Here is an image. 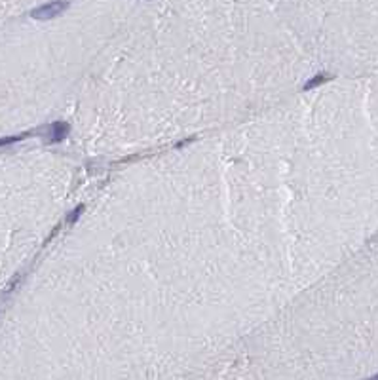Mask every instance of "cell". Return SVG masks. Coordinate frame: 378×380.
<instances>
[{"label": "cell", "instance_id": "3", "mask_svg": "<svg viewBox=\"0 0 378 380\" xmlns=\"http://www.w3.org/2000/svg\"><path fill=\"white\" fill-rule=\"evenodd\" d=\"M327 80H331V76H329V74H325V73L316 74V76H312V78H310V80H308V82L304 84V91L318 88V86H321V84H325Z\"/></svg>", "mask_w": 378, "mask_h": 380}, {"label": "cell", "instance_id": "1", "mask_svg": "<svg viewBox=\"0 0 378 380\" xmlns=\"http://www.w3.org/2000/svg\"><path fill=\"white\" fill-rule=\"evenodd\" d=\"M69 6H71V0H52L48 4H42V6L34 8L30 12V17L32 19H40V21H48V19H54V17L61 15Z\"/></svg>", "mask_w": 378, "mask_h": 380}, {"label": "cell", "instance_id": "5", "mask_svg": "<svg viewBox=\"0 0 378 380\" xmlns=\"http://www.w3.org/2000/svg\"><path fill=\"white\" fill-rule=\"evenodd\" d=\"M30 133H21V135H12V137H2L0 139V146H6V145H14L17 141H21V139H25V137H29Z\"/></svg>", "mask_w": 378, "mask_h": 380}, {"label": "cell", "instance_id": "4", "mask_svg": "<svg viewBox=\"0 0 378 380\" xmlns=\"http://www.w3.org/2000/svg\"><path fill=\"white\" fill-rule=\"evenodd\" d=\"M84 209H86V205H84V204L76 205V207H74L73 211H71V213L67 215V224H74L76 220L80 219V215L84 213Z\"/></svg>", "mask_w": 378, "mask_h": 380}, {"label": "cell", "instance_id": "2", "mask_svg": "<svg viewBox=\"0 0 378 380\" xmlns=\"http://www.w3.org/2000/svg\"><path fill=\"white\" fill-rule=\"evenodd\" d=\"M71 133V126L67 122H54L46 128V141L48 143H61Z\"/></svg>", "mask_w": 378, "mask_h": 380}, {"label": "cell", "instance_id": "6", "mask_svg": "<svg viewBox=\"0 0 378 380\" xmlns=\"http://www.w3.org/2000/svg\"><path fill=\"white\" fill-rule=\"evenodd\" d=\"M367 380H378V375H373L371 379H367Z\"/></svg>", "mask_w": 378, "mask_h": 380}]
</instances>
